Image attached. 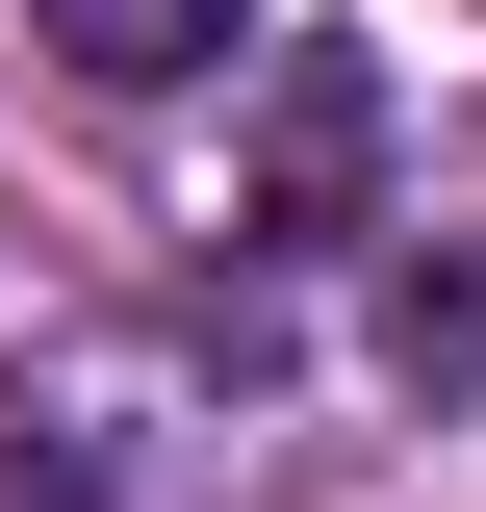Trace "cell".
<instances>
[{
  "label": "cell",
  "instance_id": "obj_1",
  "mask_svg": "<svg viewBox=\"0 0 486 512\" xmlns=\"http://www.w3.org/2000/svg\"><path fill=\"white\" fill-rule=\"evenodd\" d=\"M359 154H384L359 52H282V205H256V231H282V256H333V231H359Z\"/></svg>",
  "mask_w": 486,
  "mask_h": 512
},
{
  "label": "cell",
  "instance_id": "obj_2",
  "mask_svg": "<svg viewBox=\"0 0 486 512\" xmlns=\"http://www.w3.org/2000/svg\"><path fill=\"white\" fill-rule=\"evenodd\" d=\"M26 26H52L77 77H128V103H154V77H205V52H231L256 0H26Z\"/></svg>",
  "mask_w": 486,
  "mask_h": 512
}]
</instances>
